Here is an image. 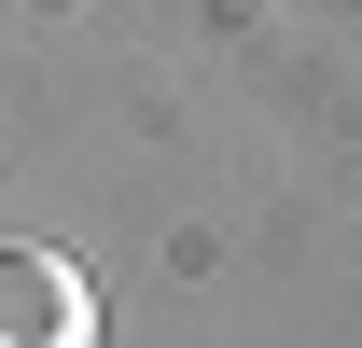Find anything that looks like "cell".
<instances>
[{"label":"cell","instance_id":"1","mask_svg":"<svg viewBox=\"0 0 362 348\" xmlns=\"http://www.w3.org/2000/svg\"><path fill=\"white\" fill-rule=\"evenodd\" d=\"M0 348H98V293L70 251H0Z\"/></svg>","mask_w":362,"mask_h":348}]
</instances>
